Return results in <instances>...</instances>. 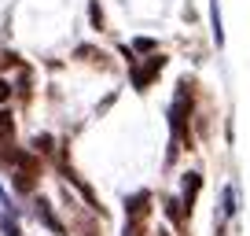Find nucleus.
<instances>
[{
  "label": "nucleus",
  "mask_w": 250,
  "mask_h": 236,
  "mask_svg": "<svg viewBox=\"0 0 250 236\" xmlns=\"http://www.w3.org/2000/svg\"><path fill=\"white\" fill-rule=\"evenodd\" d=\"M33 207H37V218L44 221V225L52 229L55 236H66V229H62V221H59V218H55V214H52V207H48L44 199H37V203H33Z\"/></svg>",
  "instance_id": "obj_6"
},
{
  "label": "nucleus",
  "mask_w": 250,
  "mask_h": 236,
  "mask_svg": "<svg viewBox=\"0 0 250 236\" xmlns=\"http://www.w3.org/2000/svg\"><path fill=\"white\" fill-rule=\"evenodd\" d=\"M8 100H11V85L0 78V103H8Z\"/></svg>",
  "instance_id": "obj_15"
},
{
  "label": "nucleus",
  "mask_w": 250,
  "mask_h": 236,
  "mask_svg": "<svg viewBox=\"0 0 250 236\" xmlns=\"http://www.w3.org/2000/svg\"><path fill=\"white\" fill-rule=\"evenodd\" d=\"M210 23H213V41L225 45V30H221V4H217V0H210Z\"/></svg>",
  "instance_id": "obj_7"
},
{
  "label": "nucleus",
  "mask_w": 250,
  "mask_h": 236,
  "mask_svg": "<svg viewBox=\"0 0 250 236\" xmlns=\"http://www.w3.org/2000/svg\"><path fill=\"white\" fill-rule=\"evenodd\" d=\"M125 236H147V221H140V218H125Z\"/></svg>",
  "instance_id": "obj_10"
},
{
  "label": "nucleus",
  "mask_w": 250,
  "mask_h": 236,
  "mask_svg": "<svg viewBox=\"0 0 250 236\" xmlns=\"http://www.w3.org/2000/svg\"><path fill=\"white\" fill-rule=\"evenodd\" d=\"M225 214H235V189L232 185L225 189Z\"/></svg>",
  "instance_id": "obj_14"
},
{
  "label": "nucleus",
  "mask_w": 250,
  "mask_h": 236,
  "mask_svg": "<svg viewBox=\"0 0 250 236\" xmlns=\"http://www.w3.org/2000/svg\"><path fill=\"white\" fill-rule=\"evenodd\" d=\"M147 214H151V192H136V196L125 199V218L147 221Z\"/></svg>",
  "instance_id": "obj_5"
},
{
  "label": "nucleus",
  "mask_w": 250,
  "mask_h": 236,
  "mask_svg": "<svg viewBox=\"0 0 250 236\" xmlns=\"http://www.w3.org/2000/svg\"><path fill=\"white\" fill-rule=\"evenodd\" d=\"M11 137H15V122H11V115H8V111H0V148H4V144H8Z\"/></svg>",
  "instance_id": "obj_8"
},
{
  "label": "nucleus",
  "mask_w": 250,
  "mask_h": 236,
  "mask_svg": "<svg viewBox=\"0 0 250 236\" xmlns=\"http://www.w3.org/2000/svg\"><path fill=\"white\" fill-rule=\"evenodd\" d=\"M33 151H37V155H48V151H52V137H37V141H33Z\"/></svg>",
  "instance_id": "obj_12"
},
{
  "label": "nucleus",
  "mask_w": 250,
  "mask_h": 236,
  "mask_svg": "<svg viewBox=\"0 0 250 236\" xmlns=\"http://www.w3.org/2000/svg\"><path fill=\"white\" fill-rule=\"evenodd\" d=\"M4 236H22V233H19L15 221H4Z\"/></svg>",
  "instance_id": "obj_16"
},
{
  "label": "nucleus",
  "mask_w": 250,
  "mask_h": 236,
  "mask_svg": "<svg viewBox=\"0 0 250 236\" xmlns=\"http://www.w3.org/2000/svg\"><path fill=\"white\" fill-rule=\"evenodd\" d=\"M78 59H85V63H103L107 55H103L100 48H92V45H81V48H78Z\"/></svg>",
  "instance_id": "obj_9"
},
{
  "label": "nucleus",
  "mask_w": 250,
  "mask_h": 236,
  "mask_svg": "<svg viewBox=\"0 0 250 236\" xmlns=\"http://www.w3.org/2000/svg\"><path fill=\"white\" fill-rule=\"evenodd\" d=\"M133 52H155V41H151V37H136L133 41Z\"/></svg>",
  "instance_id": "obj_13"
},
{
  "label": "nucleus",
  "mask_w": 250,
  "mask_h": 236,
  "mask_svg": "<svg viewBox=\"0 0 250 236\" xmlns=\"http://www.w3.org/2000/svg\"><path fill=\"white\" fill-rule=\"evenodd\" d=\"M155 236H169V233H166V229H158V233H155Z\"/></svg>",
  "instance_id": "obj_17"
},
{
  "label": "nucleus",
  "mask_w": 250,
  "mask_h": 236,
  "mask_svg": "<svg viewBox=\"0 0 250 236\" xmlns=\"http://www.w3.org/2000/svg\"><path fill=\"white\" fill-rule=\"evenodd\" d=\"M188 122H191V81H180L177 85V96L169 103V129H173V141H169V163L177 159L180 144H191L188 137Z\"/></svg>",
  "instance_id": "obj_1"
},
{
  "label": "nucleus",
  "mask_w": 250,
  "mask_h": 236,
  "mask_svg": "<svg viewBox=\"0 0 250 236\" xmlns=\"http://www.w3.org/2000/svg\"><path fill=\"white\" fill-rule=\"evenodd\" d=\"M162 71H166V55H158V52L147 55L144 63H133V74H129V78H133V89H136V93H147Z\"/></svg>",
  "instance_id": "obj_3"
},
{
  "label": "nucleus",
  "mask_w": 250,
  "mask_h": 236,
  "mask_svg": "<svg viewBox=\"0 0 250 236\" xmlns=\"http://www.w3.org/2000/svg\"><path fill=\"white\" fill-rule=\"evenodd\" d=\"M88 19H92V26H96V30H103V11H100V4H96V0L88 4Z\"/></svg>",
  "instance_id": "obj_11"
},
{
  "label": "nucleus",
  "mask_w": 250,
  "mask_h": 236,
  "mask_svg": "<svg viewBox=\"0 0 250 236\" xmlns=\"http://www.w3.org/2000/svg\"><path fill=\"white\" fill-rule=\"evenodd\" d=\"M11 166H15V189L19 192H33V185H37V155L33 151H11Z\"/></svg>",
  "instance_id": "obj_2"
},
{
  "label": "nucleus",
  "mask_w": 250,
  "mask_h": 236,
  "mask_svg": "<svg viewBox=\"0 0 250 236\" xmlns=\"http://www.w3.org/2000/svg\"><path fill=\"white\" fill-rule=\"evenodd\" d=\"M199 189H203V173H184V189H180V203H184V214L191 218L195 211V199H199Z\"/></svg>",
  "instance_id": "obj_4"
}]
</instances>
